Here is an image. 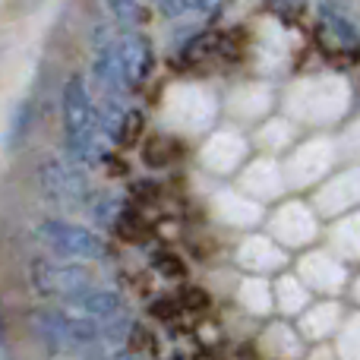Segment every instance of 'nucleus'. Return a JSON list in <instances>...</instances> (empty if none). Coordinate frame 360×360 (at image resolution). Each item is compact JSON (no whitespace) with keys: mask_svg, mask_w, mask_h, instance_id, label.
Wrapping results in <instances>:
<instances>
[{"mask_svg":"<svg viewBox=\"0 0 360 360\" xmlns=\"http://www.w3.org/2000/svg\"><path fill=\"white\" fill-rule=\"evenodd\" d=\"M4 338H6V319H4V304H0V348H4Z\"/></svg>","mask_w":360,"mask_h":360,"instance_id":"5701e85b","label":"nucleus"},{"mask_svg":"<svg viewBox=\"0 0 360 360\" xmlns=\"http://www.w3.org/2000/svg\"><path fill=\"white\" fill-rule=\"evenodd\" d=\"M32 329L51 345V348L60 351H86L95 348L101 342V326L89 316L70 310H38L32 313Z\"/></svg>","mask_w":360,"mask_h":360,"instance_id":"f03ea898","label":"nucleus"},{"mask_svg":"<svg viewBox=\"0 0 360 360\" xmlns=\"http://www.w3.org/2000/svg\"><path fill=\"white\" fill-rule=\"evenodd\" d=\"M243 304H247L250 310H256V313L269 310V304H272V294H269L266 281H259V278H250L247 285H243Z\"/></svg>","mask_w":360,"mask_h":360,"instance_id":"a211bd4d","label":"nucleus"},{"mask_svg":"<svg viewBox=\"0 0 360 360\" xmlns=\"http://www.w3.org/2000/svg\"><path fill=\"white\" fill-rule=\"evenodd\" d=\"M114 51H117V60H120L124 86H139L152 73V44L139 32H133V29L120 32L114 38Z\"/></svg>","mask_w":360,"mask_h":360,"instance_id":"423d86ee","label":"nucleus"},{"mask_svg":"<svg viewBox=\"0 0 360 360\" xmlns=\"http://www.w3.org/2000/svg\"><path fill=\"white\" fill-rule=\"evenodd\" d=\"M237 259H240V266L253 269V272H266V269H272V266H281V262H285V253H281L272 240L253 237V240H247L240 247Z\"/></svg>","mask_w":360,"mask_h":360,"instance_id":"9b49d317","label":"nucleus"},{"mask_svg":"<svg viewBox=\"0 0 360 360\" xmlns=\"http://www.w3.org/2000/svg\"><path fill=\"white\" fill-rule=\"evenodd\" d=\"M35 234L41 237L44 247L67 259H101L108 253V243L101 234H95L92 228H82V224L60 221V218L41 221Z\"/></svg>","mask_w":360,"mask_h":360,"instance_id":"7ed1b4c3","label":"nucleus"},{"mask_svg":"<svg viewBox=\"0 0 360 360\" xmlns=\"http://www.w3.org/2000/svg\"><path fill=\"white\" fill-rule=\"evenodd\" d=\"M247 186H250V193H256V196H275V193L281 190V180H278L275 165H269V162L256 165V168L247 174Z\"/></svg>","mask_w":360,"mask_h":360,"instance_id":"2eb2a0df","label":"nucleus"},{"mask_svg":"<svg viewBox=\"0 0 360 360\" xmlns=\"http://www.w3.org/2000/svg\"><path fill=\"white\" fill-rule=\"evenodd\" d=\"M139 130H143V114H139V111H127L117 143H124V146H127V143H133V139L139 136Z\"/></svg>","mask_w":360,"mask_h":360,"instance_id":"412c9836","label":"nucleus"},{"mask_svg":"<svg viewBox=\"0 0 360 360\" xmlns=\"http://www.w3.org/2000/svg\"><path fill=\"white\" fill-rule=\"evenodd\" d=\"M335 316H338L335 304H323V307H316V310H313L310 316L304 319V329L310 332V335H316V338H319V335H326V332H329L332 326H335V323H332Z\"/></svg>","mask_w":360,"mask_h":360,"instance_id":"f3484780","label":"nucleus"},{"mask_svg":"<svg viewBox=\"0 0 360 360\" xmlns=\"http://www.w3.org/2000/svg\"><path fill=\"white\" fill-rule=\"evenodd\" d=\"M332 162V149L323 143H310L304 149H297V155L291 158V174L297 184H307V180L319 177Z\"/></svg>","mask_w":360,"mask_h":360,"instance_id":"1a4fd4ad","label":"nucleus"},{"mask_svg":"<svg viewBox=\"0 0 360 360\" xmlns=\"http://www.w3.org/2000/svg\"><path fill=\"white\" fill-rule=\"evenodd\" d=\"M319 22L326 25V32H329L342 48H351V51L360 48V29L342 4H335V0H323V4H319Z\"/></svg>","mask_w":360,"mask_h":360,"instance_id":"6e6552de","label":"nucleus"},{"mask_svg":"<svg viewBox=\"0 0 360 360\" xmlns=\"http://www.w3.org/2000/svg\"><path fill=\"white\" fill-rule=\"evenodd\" d=\"M278 291L285 294V297H281V307H285L288 313L300 310V307L307 304V294H304V288H300L294 278H285V281H281V285H278Z\"/></svg>","mask_w":360,"mask_h":360,"instance_id":"aec40b11","label":"nucleus"},{"mask_svg":"<svg viewBox=\"0 0 360 360\" xmlns=\"http://www.w3.org/2000/svg\"><path fill=\"white\" fill-rule=\"evenodd\" d=\"M32 124H35V105L25 98V101H19L16 111H13V117H10V130H6V149H19V146L25 143V136H29Z\"/></svg>","mask_w":360,"mask_h":360,"instance_id":"4468645a","label":"nucleus"},{"mask_svg":"<svg viewBox=\"0 0 360 360\" xmlns=\"http://www.w3.org/2000/svg\"><path fill=\"white\" fill-rule=\"evenodd\" d=\"M275 234L285 243H304L313 237V218L304 205H288L278 212V221H275Z\"/></svg>","mask_w":360,"mask_h":360,"instance_id":"9d476101","label":"nucleus"},{"mask_svg":"<svg viewBox=\"0 0 360 360\" xmlns=\"http://www.w3.org/2000/svg\"><path fill=\"white\" fill-rule=\"evenodd\" d=\"M335 240H338V247L348 250L351 256L360 253V215H354V218H348V221L338 224Z\"/></svg>","mask_w":360,"mask_h":360,"instance_id":"6ab92c4d","label":"nucleus"},{"mask_svg":"<svg viewBox=\"0 0 360 360\" xmlns=\"http://www.w3.org/2000/svg\"><path fill=\"white\" fill-rule=\"evenodd\" d=\"M291 4H297V0H291Z\"/></svg>","mask_w":360,"mask_h":360,"instance_id":"393cba45","label":"nucleus"},{"mask_svg":"<svg viewBox=\"0 0 360 360\" xmlns=\"http://www.w3.org/2000/svg\"><path fill=\"white\" fill-rule=\"evenodd\" d=\"M304 275L313 281V285L323 288V291L338 288L342 285V278H345V272L329 259V256H310V259L304 262Z\"/></svg>","mask_w":360,"mask_h":360,"instance_id":"ddd939ff","label":"nucleus"},{"mask_svg":"<svg viewBox=\"0 0 360 360\" xmlns=\"http://www.w3.org/2000/svg\"><path fill=\"white\" fill-rule=\"evenodd\" d=\"M342 351L348 360H360V316L345 329V348Z\"/></svg>","mask_w":360,"mask_h":360,"instance_id":"4be33fe9","label":"nucleus"},{"mask_svg":"<svg viewBox=\"0 0 360 360\" xmlns=\"http://www.w3.org/2000/svg\"><path fill=\"white\" fill-rule=\"evenodd\" d=\"M108 10H111V16L117 19L124 29H133V25H139L146 19V10L139 0H105Z\"/></svg>","mask_w":360,"mask_h":360,"instance_id":"dca6fc26","label":"nucleus"},{"mask_svg":"<svg viewBox=\"0 0 360 360\" xmlns=\"http://www.w3.org/2000/svg\"><path fill=\"white\" fill-rule=\"evenodd\" d=\"M120 294L117 291H108V288H86V291L73 294V297L63 300V310L70 313H79V316H89V319H114L120 313Z\"/></svg>","mask_w":360,"mask_h":360,"instance_id":"0eeeda50","label":"nucleus"},{"mask_svg":"<svg viewBox=\"0 0 360 360\" xmlns=\"http://www.w3.org/2000/svg\"><path fill=\"white\" fill-rule=\"evenodd\" d=\"M29 281L41 297H73L95 285L92 272L79 262H57V259H35L32 262Z\"/></svg>","mask_w":360,"mask_h":360,"instance_id":"20e7f679","label":"nucleus"},{"mask_svg":"<svg viewBox=\"0 0 360 360\" xmlns=\"http://www.w3.org/2000/svg\"><path fill=\"white\" fill-rule=\"evenodd\" d=\"M243 155V143L237 136H215L212 146L205 149V162L212 165V171H231Z\"/></svg>","mask_w":360,"mask_h":360,"instance_id":"f8f14e48","label":"nucleus"},{"mask_svg":"<svg viewBox=\"0 0 360 360\" xmlns=\"http://www.w3.org/2000/svg\"><path fill=\"white\" fill-rule=\"evenodd\" d=\"M60 111L67 152L76 158V165H92L98 158V108H95L82 76H70L63 82Z\"/></svg>","mask_w":360,"mask_h":360,"instance_id":"f257e3e1","label":"nucleus"},{"mask_svg":"<svg viewBox=\"0 0 360 360\" xmlns=\"http://www.w3.org/2000/svg\"><path fill=\"white\" fill-rule=\"evenodd\" d=\"M155 4H162V0H155Z\"/></svg>","mask_w":360,"mask_h":360,"instance_id":"b1692460","label":"nucleus"},{"mask_svg":"<svg viewBox=\"0 0 360 360\" xmlns=\"http://www.w3.org/2000/svg\"><path fill=\"white\" fill-rule=\"evenodd\" d=\"M38 186H41L51 199L79 202V199L89 196V174L82 171V165H76V162L48 158V162L38 168Z\"/></svg>","mask_w":360,"mask_h":360,"instance_id":"39448f33","label":"nucleus"}]
</instances>
